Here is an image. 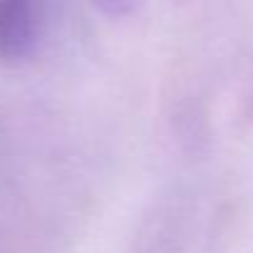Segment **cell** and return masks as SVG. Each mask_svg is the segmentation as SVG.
Listing matches in <instances>:
<instances>
[{
    "mask_svg": "<svg viewBox=\"0 0 253 253\" xmlns=\"http://www.w3.org/2000/svg\"><path fill=\"white\" fill-rule=\"evenodd\" d=\"M40 0H0V62L15 65L33 55L40 38Z\"/></svg>",
    "mask_w": 253,
    "mask_h": 253,
    "instance_id": "cell-1",
    "label": "cell"
},
{
    "mask_svg": "<svg viewBox=\"0 0 253 253\" xmlns=\"http://www.w3.org/2000/svg\"><path fill=\"white\" fill-rule=\"evenodd\" d=\"M92 3L109 18H124V15H132L144 0H92Z\"/></svg>",
    "mask_w": 253,
    "mask_h": 253,
    "instance_id": "cell-2",
    "label": "cell"
}]
</instances>
